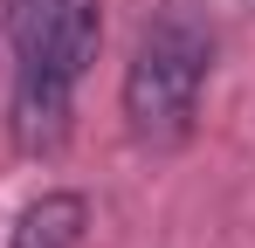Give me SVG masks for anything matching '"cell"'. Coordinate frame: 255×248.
<instances>
[{
  "label": "cell",
  "mask_w": 255,
  "mask_h": 248,
  "mask_svg": "<svg viewBox=\"0 0 255 248\" xmlns=\"http://www.w3.org/2000/svg\"><path fill=\"white\" fill-rule=\"evenodd\" d=\"M83 228H90V200L55 186V193H42L14 214L7 248H83Z\"/></svg>",
  "instance_id": "obj_3"
},
{
  "label": "cell",
  "mask_w": 255,
  "mask_h": 248,
  "mask_svg": "<svg viewBox=\"0 0 255 248\" xmlns=\"http://www.w3.org/2000/svg\"><path fill=\"white\" fill-rule=\"evenodd\" d=\"M0 28L14 48L7 131L28 159H48L69 145L76 83L104 41V0H0Z\"/></svg>",
  "instance_id": "obj_1"
},
{
  "label": "cell",
  "mask_w": 255,
  "mask_h": 248,
  "mask_svg": "<svg viewBox=\"0 0 255 248\" xmlns=\"http://www.w3.org/2000/svg\"><path fill=\"white\" fill-rule=\"evenodd\" d=\"M214 69V35L186 14L166 7L138 28V48L125 62V124L138 145H179L200 118V90Z\"/></svg>",
  "instance_id": "obj_2"
}]
</instances>
